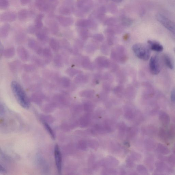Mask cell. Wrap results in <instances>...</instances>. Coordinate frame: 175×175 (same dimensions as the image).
Here are the masks:
<instances>
[{
  "mask_svg": "<svg viewBox=\"0 0 175 175\" xmlns=\"http://www.w3.org/2000/svg\"><path fill=\"white\" fill-rule=\"evenodd\" d=\"M11 87L14 95L21 106L26 109L29 108L30 101L21 86L18 82L13 81L11 83Z\"/></svg>",
  "mask_w": 175,
  "mask_h": 175,
  "instance_id": "1",
  "label": "cell"
},
{
  "mask_svg": "<svg viewBox=\"0 0 175 175\" xmlns=\"http://www.w3.org/2000/svg\"><path fill=\"white\" fill-rule=\"evenodd\" d=\"M132 50L136 56L143 60H148L150 58V51L149 49L144 45L136 44L133 45Z\"/></svg>",
  "mask_w": 175,
  "mask_h": 175,
  "instance_id": "2",
  "label": "cell"
},
{
  "mask_svg": "<svg viewBox=\"0 0 175 175\" xmlns=\"http://www.w3.org/2000/svg\"><path fill=\"white\" fill-rule=\"evenodd\" d=\"M157 21L167 30L175 35V23L164 15L158 13L156 16Z\"/></svg>",
  "mask_w": 175,
  "mask_h": 175,
  "instance_id": "3",
  "label": "cell"
},
{
  "mask_svg": "<svg viewBox=\"0 0 175 175\" xmlns=\"http://www.w3.org/2000/svg\"><path fill=\"white\" fill-rule=\"evenodd\" d=\"M93 5L92 0H78L76 4L77 9L84 14L88 12L93 8Z\"/></svg>",
  "mask_w": 175,
  "mask_h": 175,
  "instance_id": "4",
  "label": "cell"
},
{
  "mask_svg": "<svg viewBox=\"0 0 175 175\" xmlns=\"http://www.w3.org/2000/svg\"><path fill=\"white\" fill-rule=\"evenodd\" d=\"M159 138L163 141L166 143H169L175 135V132L172 128L167 130L163 128L159 129L158 131Z\"/></svg>",
  "mask_w": 175,
  "mask_h": 175,
  "instance_id": "5",
  "label": "cell"
},
{
  "mask_svg": "<svg viewBox=\"0 0 175 175\" xmlns=\"http://www.w3.org/2000/svg\"><path fill=\"white\" fill-rule=\"evenodd\" d=\"M150 72L153 75H157L159 73L160 66L158 57L157 55L153 56L150 59L149 64Z\"/></svg>",
  "mask_w": 175,
  "mask_h": 175,
  "instance_id": "6",
  "label": "cell"
},
{
  "mask_svg": "<svg viewBox=\"0 0 175 175\" xmlns=\"http://www.w3.org/2000/svg\"><path fill=\"white\" fill-rule=\"evenodd\" d=\"M54 155L58 172L59 174H61L62 171V157L60 149L58 144L56 145L54 147Z\"/></svg>",
  "mask_w": 175,
  "mask_h": 175,
  "instance_id": "7",
  "label": "cell"
},
{
  "mask_svg": "<svg viewBox=\"0 0 175 175\" xmlns=\"http://www.w3.org/2000/svg\"><path fill=\"white\" fill-rule=\"evenodd\" d=\"M157 168L156 172V174H162L163 173H170L172 172L173 169L172 167L169 165L159 161L157 162L156 164Z\"/></svg>",
  "mask_w": 175,
  "mask_h": 175,
  "instance_id": "8",
  "label": "cell"
},
{
  "mask_svg": "<svg viewBox=\"0 0 175 175\" xmlns=\"http://www.w3.org/2000/svg\"><path fill=\"white\" fill-rule=\"evenodd\" d=\"M16 13L12 11H7L1 14L0 16L1 21L3 22H12L17 18Z\"/></svg>",
  "mask_w": 175,
  "mask_h": 175,
  "instance_id": "9",
  "label": "cell"
},
{
  "mask_svg": "<svg viewBox=\"0 0 175 175\" xmlns=\"http://www.w3.org/2000/svg\"><path fill=\"white\" fill-rule=\"evenodd\" d=\"M27 44L31 50L35 52L37 54L42 55L43 49L36 40L33 38H30L28 41Z\"/></svg>",
  "mask_w": 175,
  "mask_h": 175,
  "instance_id": "10",
  "label": "cell"
},
{
  "mask_svg": "<svg viewBox=\"0 0 175 175\" xmlns=\"http://www.w3.org/2000/svg\"><path fill=\"white\" fill-rule=\"evenodd\" d=\"M35 35L38 40L42 44H46L49 40L48 30L46 28L38 30Z\"/></svg>",
  "mask_w": 175,
  "mask_h": 175,
  "instance_id": "11",
  "label": "cell"
},
{
  "mask_svg": "<svg viewBox=\"0 0 175 175\" xmlns=\"http://www.w3.org/2000/svg\"><path fill=\"white\" fill-rule=\"evenodd\" d=\"M96 23L95 21L92 19H82L77 21L76 23V25L79 27H93L96 26Z\"/></svg>",
  "mask_w": 175,
  "mask_h": 175,
  "instance_id": "12",
  "label": "cell"
},
{
  "mask_svg": "<svg viewBox=\"0 0 175 175\" xmlns=\"http://www.w3.org/2000/svg\"><path fill=\"white\" fill-rule=\"evenodd\" d=\"M35 5L40 11L46 12L51 9L47 0H36Z\"/></svg>",
  "mask_w": 175,
  "mask_h": 175,
  "instance_id": "13",
  "label": "cell"
},
{
  "mask_svg": "<svg viewBox=\"0 0 175 175\" xmlns=\"http://www.w3.org/2000/svg\"><path fill=\"white\" fill-rule=\"evenodd\" d=\"M57 19L61 25L63 27H67L71 26L74 22V20L72 17L58 16Z\"/></svg>",
  "mask_w": 175,
  "mask_h": 175,
  "instance_id": "14",
  "label": "cell"
},
{
  "mask_svg": "<svg viewBox=\"0 0 175 175\" xmlns=\"http://www.w3.org/2000/svg\"><path fill=\"white\" fill-rule=\"evenodd\" d=\"M17 52L20 59L23 62L29 60L30 55L26 49L22 46H20L17 49Z\"/></svg>",
  "mask_w": 175,
  "mask_h": 175,
  "instance_id": "15",
  "label": "cell"
},
{
  "mask_svg": "<svg viewBox=\"0 0 175 175\" xmlns=\"http://www.w3.org/2000/svg\"><path fill=\"white\" fill-rule=\"evenodd\" d=\"M43 59L46 64H50L53 58L52 52L51 49L48 47L43 49L42 54Z\"/></svg>",
  "mask_w": 175,
  "mask_h": 175,
  "instance_id": "16",
  "label": "cell"
},
{
  "mask_svg": "<svg viewBox=\"0 0 175 175\" xmlns=\"http://www.w3.org/2000/svg\"><path fill=\"white\" fill-rule=\"evenodd\" d=\"M159 119L161 124L164 127L168 126L170 123V117L168 114L163 111L160 112Z\"/></svg>",
  "mask_w": 175,
  "mask_h": 175,
  "instance_id": "17",
  "label": "cell"
},
{
  "mask_svg": "<svg viewBox=\"0 0 175 175\" xmlns=\"http://www.w3.org/2000/svg\"><path fill=\"white\" fill-rule=\"evenodd\" d=\"M71 6L64 3V5H62L59 9V12L61 14L64 16L70 15L75 9Z\"/></svg>",
  "mask_w": 175,
  "mask_h": 175,
  "instance_id": "18",
  "label": "cell"
},
{
  "mask_svg": "<svg viewBox=\"0 0 175 175\" xmlns=\"http://www.w3.org/2000/svg\"><path fill=\"white\" fill-rule=\"evenodd\" d=\"M9 68L13 73H17L23 68L21 63L18 60H16L10 62L9 64Z\"/></svg>",
  "mask_w": 175,
  "mask_h": 175,
  "instance_id": "19",
  "label": "cell"
},
{
  "mask_svg": "<svg viewBox=\"0 0 175 175\" xmlns=\"http://www.w3.org/2000/svg\"><path fill=\"white\" fill-rule=\"evenodd\" d=\"M148 43L149 48L153 51L161 52L163 50V45L156 41L149 40L148 41Z\"/></svg>",
  "mask_w": 175,
  "mask_h": 175,
  "instance_id": "20",
  "label": "cell"
},
{
  "mask_svg": "<svg viewBox=\"0 0 175 175\" xmlns=\"http://www.w3.org/2000/svg\"><path fill=\"white\" fill-rule=\"evenodd\" d=\"M53 62L54 66L57 68H60L64 66V59L60 54L55 55L54 58Z\"/></svg>",
  "mask_w": 175,
  "mask_h": 175,
  "instance_id": "21",
  "label": "cell"
},
{
  "mask_svg": "<svg viewBox=\"0 0 175 175\" xmlns=\"http://www.w3.org/2000/svg\"><path fill=\"white\" fill-rule=\"evenodd\" d=\"M49 44L52 50L55 52H58L60 50L61 44L56 39L52 38L49 40Z\"/></svg>",
  "mask_w": 175,
  "mask_h": 175,
  "instance_id": "22",
  "label": "cell"
},
{
  "mask_svg": "<svg viewBox=\"0 0 175 175\" xmlns=\"http://www.w3.org/2000/svg\"><path fill=\"white\" fill-rule=\"evenodd\" d=\"M10 29V26L8 23L3 24L0 29V37L2 38H5L7 37Z\"/></svg>",
  "mask_w": 175,
  "mask_h": 175,
  "instance_id": "23",
  "label": "cell"
},
{
  "mask_svg": "<svg viewBox=\"0 0 175 175\" xmlns=\"http://www.w3.org/2000/svg\"><path fill=\"white\" fill-rule=\"evenodd\" d=\"M49 27L50 32L54 35H57L59 31L58 24L55 21H51L49 23Z\"/></svg>",
  "mask_w": 175,
  "mask_h": 175,
  "instance_id": "24",
  "label": "cell"
},
{
  "mask_svg": "<svg viewBox=\"0 0 175 175\" xmlns=\"http://www.w3.org/2000/svg\"><path fill=\"white\" fill-rule=\"evenodd\" d=\"M19 20L21 22L25 21L30 16V13L28 10L26 9H23L20 10L18 13Z\"/></svg>",
  "mask_w": 175,
  "mask_h": 175,
  "instance_id": "25",
  "label": "cell"
},
{
  "mask_svg": "<svg viewBox=\"0 0 175 175\" xmlns=\"http://www.w3.org/2000/svg\"><path fill=\"white\" fill-rule=\"evenodd\" d=\"M31 61L35 66L40 68L44 67L46 64L43 59H41L36 56L33 55L31 58Z\"/></svg>",
  "mask_w": 175,
  "mask_h": 175,
  "instance_id": "26",
  "label": "cell"
},
{
  "mask_svg": "<svg viewBox=\"0 0 175 175\" xmlns=\"http://www.w3.org/2000/svg\"><path fill=\"white\" fill-rule=\"evenodd\" d=\"M44 15L42 14H40L36 17L35 20L34 26L38 30L43 28V24L42 20L44 17Z\"/></svg>",
  "mask_w": 175,
  "mask_h": 175,
  "instance_id": "27",
  "label": "cell"
},
{
  "mask_svg": "<svg viewBox=\"0 0 175 175\" xmlns=\"http://www.w3.org/2000/svg\"><path fill=\"white\" fill-rule=\"evenodd\" d=\"M15 50L14 47H11L7 48L3 52V56L7 59H10L14 56Z\"/></svg>",
  "mask_w": 175,
  "mask_h": 175,
  "instance_id": "28",
  "label": "cell"
},
{
  "mask_svg": "<svg viewBox=\"0 0 175 175\" xmlns=\"http://www.w3.org/2000/svg\"><path fill=\"white\" fill-rule=\"evenodd\" d=\"M157 150L159 153L164 155L168 154L170 152L169 149L167 146L161 143H158L157 144Z\"/></svg>",
  "mask_w": 175,
  "mask_h": 175,
  "instance_id": "29",
  "label": "cell"
},
{
  "mask_svg": "<svg viewBox=\"0 0 175 175\" xmlns=\"http://www.w3.org/2000/svg\"><path fill=\"white\" fill-rule=\"evenodd\" d=\"M163 59L164 64L168 68L170 69H173L174 64L172 59L168 55L165 54L163 56Z\"/></svg>",
  "mask_w": 175,
  "mask_h": 175,
  "instance_id": "30",
  "label": "cell"
},
{
  "mask_svg": "<svg viewBox=\"0 0 175 175\" xmlns=\"http://www.w3.org/2000/svg\"><path fill=\"white\" fill-rule=\"evenodd\" d=\"M59 83L64 88H68L70 85V80L67 77H64L59 80Z\"/></svg>",
  "mask_w": 175,
  "mask_h": 175,
  "instance_id": "31",
  "label": "cell"
},
{
  "mask_svg": "<svg viewBox=\"0 0 175 175\" xmlns=\"http://www.w3.org/2000/svg\"><path fill=\"white\" fill-rule=\"evenodd\" d=\"M90 121V116L89 114H87L81 118L80 125L83 128L87 127L89 125Z\"/></svg>",
  "mask_w": 175,
  "mask_h": 175,
  "instance_id": "32",
  "label": "cell"
},
{
  "mask_svg": "<svg viewBox=\"0 0 175 175\" xmlns=\"http://www.w3.org/2000/svg\"><path fill=\"white\" fill-rule=\"evenodd\" d=\"M104 127L106 132H111L114 131V124L113 122L110 121H105Z\"/></svg>",
  "mask_w": 175,
  "mask_h": 175,
  "instance_id": "33",
  "label": "cell"
},
{
  "mask_svg": "<svg viewBox=\"0 0 175 175\" xmlns=\"http://www.w3.org/2000/svg\"><path fill=\"white\" fill-rule=\"evenodd\" d=\"M121 22L122 25L125 26H129L132 23V21L131 19L125 16L121 17Z\"/></svg>",
  "mask_w": 175,
  "mask_h": 175,
  "instance_id": "34",
  "label": "cell"
},
{
  "mask_svg": "<svg viewBox=\"0 0 175 175\" xmlns=\"http://www.w3.org/2000/svg\"><path fill=\"white\" fill-rule=\"evenodd\" d=\"M24 70L27 73L32 72L36 70L35 66L33 64H25L23 65Z\"/></svg>",
  "mask_w": 175,
  "mask_h": 175,
  "instance_id": "35",
  "label": "cell"
},
{
  "mask_svg": "<svg viewBox=\"0 0 175 175\" xmlns=\"http://www.w3.org/2000/svg\"><path fill=\"white\" fill-rule=\"evenodd\" d=\"M145 146L147 149L151 150L154 149L155 147L154 142L150 139H147L145 142Z\"/></svg>",
  "mask_w": 175,
  "mask_h": 175,
  "instance_id": "36",
  "label": "cell"
},
{
  "mask_svg": "<svg viewBox=\"0 0 175 175\" xmlns=\"http://www.w3.org/2000/svg\"><path fill=\"white\" fill-rule=\"evenodd\" d=\"M106 161V163L111 166H116L119 163L118 161L112 157H108Z\"/></svg>",
  "mask_w": 175,
  "mask_h": 175,
  "instance_id": "37",
  "label": "cell"
},
{
  "mask_svg": "<svg viewBox=\"0 0 175 175\" xmlns=\"http://www.w3.org/2000/svg\"><path fill=\"white\" fill-rule=\"evenodd\" d=\"M117 22V20L114 17H110L105 21L104 23L106 25L113 26L115 25Z\"/></svg>",
  "mask_w": 175,
  "mask_h": 175,
  "instance_id": "38",
  "label": "cell"
},
{
  "mask_svg": "<svg viewBox=\"0 0 175 175\" xmlns=\"http://www.w3.org/2000/svg\"><path fill=\"white\" fill-rule=\"evenodd\" d=\"M107 8L108 11L113 14L117 13L118 11L117 6L114 3H111L109 4Z\"/></svg>",
  "mask_w": 175,
  "mask_h": 175,
  "instance_id": "39",
  "label": "cell"
},
{
  "mask_svg": "<svg viewBox=\"0 0 175 175\" xmlns=\"http://www.w3.org/2000/svg\"><path fill=\"white\" fill-rule=\"evenodd\" d=\"M88 145L90 148L96 149L98 148L99 143L95 140H90L88 141Z\"/></svg>",
  "mask_w": 175,
  "mask_h": 175,
  "instance_id": "40",
  "label": "cell"
},
{
  "mask_svg": "<svg viewBox=\"0 0 175 175\" xmlns=\"http://www.w3.org/2000/svg\"><path fill=\"white\" fill-rule=\"evenodd\" d=\"M125 118L128 119V120H131L135 116V113L134 111H132L131 110H127L125 111Z\"/></svg>",
  "mask_w": 175,
  "mask_h": 175,
  "instance_id": "41",
  "label": "cell"
},
{
  "mask_svg": "<svg viewBox=\"0 0 175 175\" xmlns=\"http://www.w3.org/2000/svg\"><path fill=\"white\" fill-rule=\"evenodd\" d=\"M44 125L45 129L47 131L49 134H50L52 139H54L55 138V135L54 132L53 130H52V128L46 122H44Z\"/></svg>",
  "mask_w": 175,
  "mask_h": 175,
  "instance_id": "42",
  "label": "cell"
},
{
  "mask_svg": "<svg viewBox=\"0 0 175 175\" xmlns=\"http://www.w3.org/2000/svg\"><path fill=\"white\" fill-rule=\"evenodd\" d=\"M137 169L138 172L142 174L147 175L148 174V170L144 166L138 165L137 167Z\"/></svg>",
  "mask_w": 175,
  "mask_h": 175,
  "instance_id": "43",
  "label": "cell"
},
{
  "mask_svg": "<svg viewBox=\"0 0 175 175\" xmlns=\"http://www.w3.org/2000/svg\"><path fill=\"white\" fill-rule=\"evenodd\" d=\"M9 2L8 0H0V8L5 10L8 7Z\"/></svg>",
  "mask_w": 175,
  "mask_h": 175,
  "instance_id": "44",
  "label": "cell"
},
{
  "mask_svg": "<svg viewBox=\"0 0 175 175\" xmlns=\"http://www.w3.org/2000/svg\"><path fill=\"white\" fill-rule=\"evenodd\" d=\"M26 39V35L23 33H19L17 35L16 40L17 42L19 43H21Z\"/></svg>",
  "mask_w": 175,
  "mask_h": 175,
  "instance_id": "45",
  "label": "cell"
},
{
  "mask_svg": "<svg viewBox=\"0 0 175 175\" xmlns=\"http://www.w3.org/2000/svg\"><path fill=\"white\" fill-rule=\"evenodd\" d=\"M95 128L96 131L98 132L100 134H104L106 131L104 127H103L102 125H97Z\"/></svg>",
  "mask_w": 175,
  "mask_h": 175,
  "instance_id": "46",
  "label": "cell"
},
{
  "mask_svg": "<svg viewBox=\"0 0 175 175\" xmlns=\"http://www.w3.org/2000/svg\"><path fill=\"white\" fill-rule=\"evenodd\" d=\"M47 1L52 10L54 9L58 4V0H47Z\"/></svg>",
  "mask_w": 175,
  "mask_h": 175,
  "instance_id": "47",
  "label": "cell"
},
{
  "mask_svg": "<svg viewBox=\"0 0 175 175\" xmlns=\"http://www.w3.org/2000/svg\"><path fill=\"white\" fill-rule=\"evenodd\" d=\"M84 108L85 111L88 113L92 112L93 110V106L92 105L89 104H86Z\"/></svg>",
  "mask_w": 175,
  "mask_h": 175,
  "instance_id": "48",
  "label": "cell"
},
{
  "mask_svg": "<svg viewBox=\"0 0 175 175\" xmlns=\"http://www.w3.org/2000/svg\"><path fill=\"white\" fill-rule=\"evenodd\" d=\"M87 143L85 141L82 140L79 142V148L83 150H86L87 148Z\"/></svg>",
  "mask_w": 175,
  "mask_h": 175,
  "instance_id": "49",
  "label": "cell"
},
{
  "mask_svg": "<svg viewBox=\"0 0 175 175\" xmlns=\"http://www.w3.org/2000/svg\"><path fill=\"white\" fill-rule=\"evenodd\" d=\"M119 129L120 131L122 133H124L127 130L126 125L124 123H121L119 125Z\"/></svg>",
  "mask_w": 175,
  "mask_h": 175,
  "instance_id": "50",
  "label": "cell"
},
{
  "mask_svg": "<svg viewBox=\"0 0 175 175\" xmlns=\"http://www.w3.org/2000/svg\"><path fill=\"white\" fill-rule=\"evenodd\" d=\"M77 72L76 70L71 69L68 68L66 70V73L67 74L71 76L74 75Z\"/></svg>",
  "mask_w": 175,
  "mask_h": 175,
  "instance_id": "51",
  "label": "cell"
},
{
  "mask_svg": "<svg viewBox=\"0 0 175 175\" xmlns=\"http://www.w3.org/2000/svg\"><path fill=\"white\" fill-rule=\"evenodd\" d=\"M131 155L133 159L136 160H138L141 158V155L138 153L136 152H132Z\"/></svg>",
  "mask_w": 175,
  "mask_h": 175,
  "instance_id": "52",
  "label": "cell"
},
{
  "mask_svg": "<svg viewBox=\"0 0 175 175\" xmlns=\"http://www.w3.org/2000/svg\"><path fill=\"white\" fill-rule=\"evenodd\" d=\"M171 99L172 102L175 103V88L172 91L171 94Z\"/></svg>",
  "mask_w": 175,
  "mask_h": 175,
  "instance_id": "53",
  "label": "cell"
},
{
  "mask_svg": "<svg viewBox=\"0 0 175 175\" xmlns=\"http://www.w3.org/2000/svg\"><path fill=\"white\" fill-rule=\"evenodd\" d=\"M31 0H20L21 4L22 5H26L29 4Z\"/></svg>",
  "mask_w": 175,
  "mask_h": 175,
  "instance_id": "54",
  "label": "cell"
},
{
  "mask_svg": "<svg viewBox=\"0 0 175 175\" xmlns=\"http://www.w3.org/2000/svg\"><path fill=\"white\" fill-rule=\"evenodd\" d=\"M127 163L129 167H132L134 165V163H133L132 159L129 158L127 159Z\"/></svg>",
  "mask_w": 175,
  "mask_h": 175,
  "instance_id": "55",
  "label": "cell"
},
{
  "mask_svg": "<svg viewBox=\"0 0 175 175\" xmlns=\"http://www.w3.org/2000/svg\"><path fill=\"white\" fill-rule=\"evenodd\" d=\"M4 48H3V45L1 43V46H0V53H1V55L2 56V55H3V52H4Z\"/></svg>",
  "mask_w": 175,
  "mask_h": 175,
  "instance_id": "56",
  "label": "cell"
},
{
  "mask_svg": "<svg viewBox=\"0 0 175 175\" xmlns=\"http://www.w3.org/2000/svg\"><path fill=\"white\" fill-rule=\"evenodd\" d=\"M173 154L175 157V145L173 149Z\"/></svg>",
  "mask_w": 175,
  "mask_h": 175,
  "instance_id": "57",
  "label": "cell"
},
{
  "mask_svg": "<svg viewBox=\"0 0 175 175\" xmlns=\"http://www.w3.org/2000/svg\"><path fill=\"white\" fill-rule=\"evenodd\" d=\"M122 1V0H116V2H121Z\"/></svg>",
  "mask_w": 175,
  "mask_h": 175,
  "instance_id": "58",
  "label": "cell"
},
{
  "mask_svg": "<svg viewBox=\"0 0 175 175\" xmlns=\"http://www.w3.org/2000/svg\"><path fill=\"white\" fill-rule=\"evenodd\" d=\"M173 50H174V52H175V47L174 48Z\"/></svg>",
  "mask_w": 175,
  "mask_h": 175,
  "instance_id": "59",
  "label": "cell"
}]
</instances>
